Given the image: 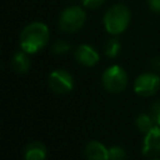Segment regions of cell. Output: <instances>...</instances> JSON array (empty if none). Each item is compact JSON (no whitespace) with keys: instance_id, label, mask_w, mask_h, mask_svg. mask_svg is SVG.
Segmentation results:
<instances>
[{"instance_id":"obj_1","label":"cell","mask_w":160,"mask_h":160,"mask_svg":"<svg viewBox=\"0 0 160 160\" xmlns=\"http://www.w3.org/2000/svg\"><path fill=\"white\" fill-rule=\"evenodd\" d=\"M50 31L49 28L41 21H34L28 24L20 34L21 50L28 54H35L44 49L49 41Z\"/></svg>"},{"instance_id":"obj_2","label":"cell","mask_w":160,"mask_h":160,"mask_svg":"<svg viewBox=\"0 0 160 160\" xmlns=\"http://www.w3.org/2000/svg\"><path fill=\"white\" fill-rule=\"evenodd\" d=\"M131 12L130 9L124 4H115L110 6L104 15L105 30L111 35H119L126 30L130 24Z\"/></svg>"},{"instance_id":"obj_3","label":"cell","mask_w":160,"mask_h":160,"mask_svg":"<svg viewBox=\"0 0 160 160\" xmlns=\"http://www.w3.org/2000/svg\"><path fill=\"white\" fill-rule=\"evenodd\" d=\"M86 21V14L80 6H69L64 9L59 18V26L65 32H75L80 30Z\"/></svg>"},{"instance_id":"obj_4","label":"cell","mask_w":160,"mask_h":160,"mask_svg":"<svg viewBox=\"0 0 160 160\" xmlns=\"http://www.w3.org/2000/svg\"><path fill=\"white\" fill-rule=\"evenodd\" d=\"M102 85L110 92H120L128 85V75L119 65L108 68L102 74Z\"/></svg>"},{"instance_id":"obj_5","label":"cell","mask_w":160,"mask_h":160,"mask_svg":"<svg viewBox=\"0 0 160 160\" xmlns=\"http://www.w3.org/2000/svg\"><path fill=\"white\" fill-rule=\"evenodd\" d=\"M160 88V78L152 72H145L136 78L134 90L140 96H151Z\"/></svg>"},{"instance_id":"obj_6","label":"cell","mask_w":160,"mask_h":160,"mask_svg":"<svg viewBox=\"0 0 160 160\" xmlns=\"http://www.w3.org/2000/svg\"><path fill=\"white\" fill-rule=\"evenodd\" d=\"M49 85L55 92L66 94L72 89V76L65 70H55L49 76Z\"/></svg>"},{"instance_id":"obj_7","label":"cell","mask_w":160,"mask_h":160,"mask_svg":"<svg viewBox=\"0 0 160 160\" xmlns=\"http://www.w3.org/2000/svg\"><path fill=\"white\" fill-rule=\"evenodd\" d=\"M142 152L146 156H155L160 154V128L155 126L145 134Z\"/></svg>"},{"instance_id":"obj_8","label":"cell","mask_w":160,"mask_h":160,"mask_svg":"<svg viewBox=\"0 0 160 160\" xmlns=\"http://www.w3.org/2000/svg\"><path fill=\"white\" fill-rule=\"evenodd\" d=\"M75 59L84 66H94L99 61V52L90 45L82 44L75 50Z\"/></svg>"},{"instance_id":"obj_9","label":"cell","mask_w":160,"mask_h":160,"mask_svg":"<svg viewBox=\"0 0 160 160\" xmlns=\"http://www.w3.org/2000/svg\"><path fill=\"white\" fill-rule=\"evenodd\" d=\"M85 156L88 160H109V149L99 141H90L85 148Z\"/></svg>"},{"instance_id":"obj_10","label":"cell","mask_w":160,"mask_h":160,"mask_svg":"<svg viewBox=\"0 0 160 160\" xmlns=\"http://www.w3.org/2000/svg\"><path fill=\"white\" fill-rule=\"evenodd\" d=\"M46 158V148L39 142H31L28 145L25 150V160H45Z\"/></svg>"},{"instance_id":"obj_11","label":"cell","mask_w":160,"mask_h":160,"mask_svg":"<svg viewBox=\"0 0 160 160\" xmlns=\"http://www.w3.org/2000/svg\"><path fill=\"white\" fill-rule=\"evenodd\" d=\"M12 68L15 69L16 72H26L30 68V59L28 56L26 51H18L15 52L14 58H12Z\"/></svg>"},{"instance_id":"obj_12","label":"cell","mask_w":160,"mask_h":160,"mask_svg":"<svg viewBox=\"0 0 160 160\" xmlns=\"http://www.w3.org/2000/svg\"><path fill=\"white\" fill-rule=\"evenodd\" d=\"M136 126L138 129L141 131V132H149L152 128L156 126L154 119L151 115H148V114H141L136 118Z\"/></svg>"},{"instance_id":"obj_13","label":"cell","mask_w":160,"mask_h":160,"mask_svg":"<svg viewBox=\"0 0 160 160\" xmlns=\"http://www.w3.org/2000/svg\"><path fill=\"white\" fill-rule=\"evenodd\" d=\"M120 49H121L120 41H119L118 39L112 38V39H109V40L106 41V45H105V54H106V56H109V58H115V56H118Z\"/></svg>"},{"instance_id":"obj_14","label":"cell","mask_w":160,"mask_h":160,"mask_svg":"<svg viewBox=\"0 0 160 160\" xmlns=\"http://www.w3.org/2000/svg\"><path fill=\"white\" fill-rule=\"evenodd\" d=\"M126 152L120 146H112L109 149V160H125Z\"/></svg>"},{"instance_id":"obj_15","label":"cell","mask_w":160,"mask_h":160,"mask_svg":"<svg viewBox=\"0 0 160 160\" xmlns=\"http://www.w3.org/2000/svg\"><path fill=\"white\" fill-rule=\"evenodd\" d=\"M70 50V44L66 42L65 40H58L54 45H52V52L56 55H62L66 54Z\"/></svg>"},{"instance_id":"obj_16","label":"cell","mask_w":160,"mask_h":160,"mask_svg":"<svg viewBox=\"0 0 160 160\" xmlns=\"http://www.w3.org/2000/svg\"><path fill=\"white\" fill-rule=\"evenodd\" d=\"M151 116L156 125H160V100L155 101L151 106Z\"/></svg>"},{"instance_id":"obj_17","label":"cell","mask_w":160,"mask_h":160,"mask_svg":"<svg viewBox=\"0 0 160 160\" xmlns=\"http://www.w3.org/2000/svg\"><path fill=\"white\" fill-rule=\"evenodd\" d=\"M105 0H81L82 5L88 9H98L104 4Z\"/></svg>"},{"instance_id":"obj_18","label":"cell","mask_w":160,"mask_h":160,"mask_svg":"<svg viewBox=\"0 0 160 160\" xmlns=\"http://www.w3.org/2000/svg\"><path fill=\"white\" fill-rule=\"evenodd\" d=\"M148 5L154 12L160 14V0H148Z\"/></svg>"},{"instance_id":"obj_19","label":"cell","mask_w":160,"mask_h":160,"mask_svg":"<svg viewBox=\"0 0 160 160\" xmlns=\"http://www.w3.org/2000/svg\"><path fill=\"white\" fill-rule=\"evenodd\" d=\"M152 66L156 69V70H160V58H156L152 60Z\"/></svg>"},{"instance_id":"obj_20","label":"cell","mask_w":160,"mask_h":160,"mask_svg":"<svg viewBox=\"0 0 160 160\" xmlns=\"http://www.w3.org/2000/svg\"><path fill=\"white\" fill-rule=\"evenodd\" d=\"M155 160H159V159H155Z\"/></svg>"}]
</instances>
